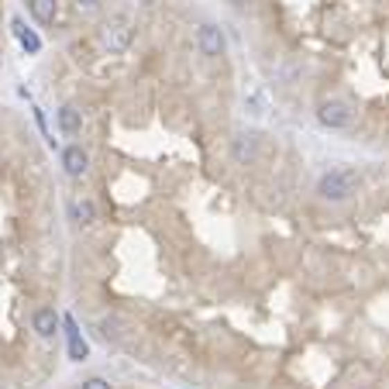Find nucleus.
<instances>
[{"instance_id": "1", "label": "nucleus", "mask_w": 389, "mask_h": 389, "mask_svg": "<svg viewBox=\"0 0 389 389\" xmlns=\"http://www.w3.org/2000/svg\"><path fill=\"white\" fill-rule=\"evenodd\" d=\"M358 173L348 169V166H338V169H327L320 180H317V196L327 200V203H348L352 196L358 193Z\"/></svg>"}, {"instance_id": "2", "label": "nucleus", "mask_w": 389, "mask_h": 389, "mask_svg": "<svg viewBox=\"0 0 389 389\" xmlns=\"http://www.w3.org/2000/svg\"><path fill=\"white\" fill-rule=\"evenodd\" d=\"M317 121L324 124V128H331V131H345V128H352V121H355V110H352V103L341 97H324L317 103Z\"/></svg>"}, {"instance_id": "3", "label": "nucleus", "mask_w": 389, "mask_h": 389, "mask_svg": "<svg viewBox=\"0 0 389 389\" xmlns=\"http://www.w3.org/2000/svg\"><path fill=\"white\" fill-rule=\"evenodd\" d=\"M131 42H135V28H131L124 17H114V21H107V24L100 28V45H103V52H110V55L128 52Z\"/></svg>"}, {"instance_id": "4", "label": "nucleus", "mask_w": 389, "mask_h": 389, "mask_svg": "<svg viewBox=\"0 0 389 389\" xmlns=\"http://www.w3.org/2000/svg\"><path fill=\"white\" fill-rule=\"evenodd\" d=\"M196 49H200L203 59H221L227 52V38L217 24H200L196 28Z\"/></svg>"}, {"instance_id": "5", "label": "nucleus", "mask_w": 389, "mask_h": 389, "mask_svg": "<svg viewBox=\"0 0 389 389\" xmlns=\"http://www.w3.org/2000/svg\"><path fill=\"white\" fill-rule=\"evenodd\" d=\"M231 155H234L238 166H252V162L259 159V135H248V131L234 135V141H231Z\"/></svg>"}, {"instance_id": "6", "label": "nucleus", "mask_w": 389, "mask_h": 389, "mask_svg": "<svg viewBox=\"0 0 389 389\" xmlns=\"http://www.w3.org/2000/svg\"><path fill=\"white\" fill-rule=\"evenodd\" d=\"M59 324H62V317H59L52 306H38V310L31 313V327H35V334L45 338V341H52V338L59 334Z\"/></svg>"}, {"instance_id": "7", "label": "nucleus", "mask_w": 389, "mask_h": 389, "mask_svg": "<svg viewBox=\"0 0 389 389\" xmlns=\"http://www.w3.org/2000/svg\"><path fill=\"white\" fill-rule=\"evenodd\" d=\"M62 327H66V341H69V358H73V362H87V358H90V345L83 341L80 324L73 320V313L62 317Z\"/></svg>"}, {"instance_id": "8", "label": "nucleus", "mask_w": 389, "mask_h": 389, "mask_svg": "<svg viewBox=\"0 0 389 389\" xmlns=\"http://www.w3.org/2000/svg\"><path fill=\"white\" fill-rule=\"evenodd\" d=\"M62 169H66V176H69V180H83V176H87V169H90L87 152H83L80 145H66V148H62Z\"/></svg>"}, {"instance_id": "9", "label": "nucleus", "mask_w": 389, "mask_h": 389, "mask_svg": "<svg viewBox=\"0 0 389 389\" xmlns=\"http://www.w3.org/2000/svg\"><path fill=\"white\" fill-rule=\"evenodd\" d=\"M59 131H62L66 138H80V131H83V114H80L73 103L59 107Z\"/></svg>"}, {"instance_id": "10", "label": "nucleus", "mask_w": 389, "mask_h": 389, "mask_svg": "<svg viewBox=\"0 0 389 389\" xmlns=\"http://www.w3.org/2000/svg\"><path fill=\"white\" fill-rule=\"evenodd\" d=\"M10 31H14V38H17V42H21L31 55H35V52H42V38H38V35H35V31H31L21 17H14V21H10Z\"/></svg>"}, {"instance_id": "11", "label": "nucleus", "mask_w": 389, "mask_h": 389, "mask_svg": "<svg viewBox=\"0 0 389 389\" xmlns=\"http://www.w3.org/2000/svg\"><path fill=\"white\" fill-rule=\"evenodd\" d=\"M69 214H73V221H76L80 227H90V224L97 221V207H94V200H73Z\"/></svg>"}, {"instance_id": "12", "label": "nucleus", "mask_w": 389, "mask_h": 389, "mask_svg": "<svg viewBox=\"0 0 389 389\" xmlns=\"http://www.w3.org/2000/svg\"><path fill=\"white\" fill-rule=\"evenodd\" d=\"M28 7H31V14H35V21L38 24H52L55 21V0H28Z\"/></svg>"}, {"instance_id": "13", "label": "nucleus", "mask_w": 389, "mask_h": 389, "mask_svg": "<svg viewBox=\"0 0 389 389\" xmlns=\"http://www.w3.org/2000/svg\"><path fill=\"white\" fill-rule=\"evenodd\" d=\"M121 334H124V331H121V320H117V317H103V320H100V338H103V341H121Z\"/></svg>"}, {"instance_id": "14", "label": "nucleus", "mask_w": 389, "mask_h": 389, "mask_svg": "<svg viewBox=\"0 0 389 389\" xmlns=\"http://www.w3.org/2000/svg\"><path fill=\"white\" fill-rule=\"evenodd\" d=\"M80 389H114L110 386V379H103V376H90V379H83Z\"/></svg>"}, {"instance_id": "15", "label": "nucleus", "mask_w": 389, "mask_h": 389, "mask_svg": "<svg viewBox=\"0 0 389 389\" xmlns=\"http://www.w3.org/2000/svg\"><path fill=\"white\" fill-rule=\"evenodd\" d=\"M100 3H103V0H76V7H80V10H97Z\"/></svg>"}, {"instance_id": "16", "label": "nucleus", "mask_w": 389, "mask_h": 389, "mask_svg": "<svg viewBox=\"0 0 389 389\" xmlns=\"http://www.w3.org/2000/svg\"><path fill=\"white\" fill-rule=\"evenodd\" d=\"M231 3H234V7H238V10H245V7H252V3H255V0H231Z\"/></svg>"}, {"instance_id": "17", "label": "nucleus", "mask_w": 389, "mask_h": 389, "mask_svg": "<svg viewBox=\"0 0 389 389\" xmlns=\"http://www.w3.org/2000/svg\"><path fill=\"white\" fill-rule=\"evenodd\" d=\"M0 389H7V386H3V383H0Z\"/></svg>"}]
</instances>
